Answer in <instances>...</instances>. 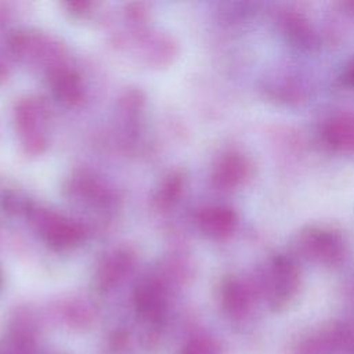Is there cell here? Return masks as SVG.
Instances as JSON below:
<instances>
[{
  "mask_svg": "<svg viewBox=\"0 0 354 354\" xmlns=\"http://www.w3.org/2000/svg\"><path fill=\"white\" fill-rule=\"evenodd\" d=\"M15 116L18 133L26 152H41L46 147V137L43 131L46 109L35 100H25L19 102Z\"/></svg>",
  "mask_w": 354,
  "mask_h": 354,
  "instance_id": "6da1fadb",
  "label": "cell"
},
{
  "mask_svg": "<svg viewBox=\"0 0 354 354\" xmlns=\"http://www.w3.org/2000/svg\"><path fill=\"white\" fill-rule=\"evenodd\" d=\"M33 223L43 238L55 248H69L82 239L79 224L50 210H35Z\"/></svg>",
  "mask_w": 354,
  "mask_h": 354,
  "instance_id": "7a4b0ae2",
  "label": "cell"
},
{
  "mask_svg": "<svg viewBox=\"0 0 354 354\" xmlns=\"http://www.w3.org/2000/svg\"><path fill=\"white\" fill-rule=\"evenodd\" d=\"M134 300L138 313L147 318L153 319L163 313L166 295L159 283L153 281H147L137 286Z\"/></svg>",
  "mask_w": 354,
  "mask_h": 354,
  "instance_id": "3957f363",
  "label": "cell"
},
{
  "mask_svg": "<svg viewBox=\"0 0 354 354\" xmlns=\"http://www.w3.org/2000/svg\"><path fill=\"white\" fill-rule=\"evenodd\" d=\"M131 254L120 250L108 256L98 270L100 285L104 288L115 285L129 271L131 267Z\"/></svg>",
  "mask_w": 354,
  "mask_h": 354,
  "instance_id": "277c9868",
  "label": "cell"
},
{
  "mask_svg": "<svg viewBox=\"0 0 354 354\" xmlns=\"http://www.w3.org/2000/svg\"><path fill=\"white\" fill-rule=\"evenodd\" d=\"M53 90L57 98L65 104L75 105L82 100L83 86L80 79L65 69H59L54 73L53 79Z\"/></svg>",
  "mask_w": 354,
  "mask_h": 354,
  "instance_id": "5b68a950",
  "label": "cell"
},
{
  "mask_svg": "<svg viewBox=\"0 0 354 354\" xmlns=\"http://www.w3.org/2000/svg\"><path fill=\"white\" fill-rule=\"evenodd\" d=\"M234 224V216L230 210L221 207L206 209L199 216L201 228L212 236H223L228 234Z\"/></svg>",
  "mask_w": 354,
  "mask_h": 354,
  "instance_id": "8992f818",
  "label": "cell"
},
{
  "mask_svg": "<svg viewBox=\"0 0 354 354\" xmlns=\"http://www.w3.org/2000/svg\"><path fill=\"white\" fill-rule=\"evenodd\" d=\"M181 187H183V180L178 174H173L170 176L165 183L163 185L160 187L159 189V194H158V198H156V202H158V206L159 207H169L170 205H173L178 195H180V191H181Z\"/></svg>",
  "mask_w": 354,
  "mask_h": 354,
  "instance_id": "52a82bcc",
  "label": "cell"
},
{
  "mask_svg": "<svg viewBox=\"0 0 354 354\" xmlns=\"http://www.w3.org/2000/svg\"><path fill=\"white\" fill-rule=\"evenodd\" d=\"M180 354H217V347L210 339L195 337L183 347Z\"/></svg>",
  "mask_w": 354,
  "mask_h": 354,
  "instance_id": "ba28073f",
  "label": "cell"
},
{
  "mask_svg": "<svg viewBox=\"0 0 354 354\" xmlns=\"http://www.w3.org/2000/svg\"><path fill=\"white\" fill-rule=\"evenodd\" d=\"M351 76H353V79H354V66H353V72H351Z\"/></svg>",
  "mask_w": 354,
  "mask_h": 354,
  "instance_id": "9c48e42d",
  "label": "cell"
}]
</instances>
